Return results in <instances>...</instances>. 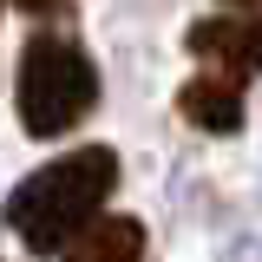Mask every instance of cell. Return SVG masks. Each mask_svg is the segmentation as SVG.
<instances>
[{
  "mask_svg": "<svg viewBox=\"0 0 262 262\" xmlns=\"http://www.w3.org/2000/svg\"><path fill=\"white\" fill-rule=\"evenodd\" d=\"M112 184H118V151H105V144L66 151V158L39 164L27 184L7 196V229H13L27 249L53 256V249L79 243V236L98 223Z\"/></svg>",
  "mask_w": 262,
  "mask_h": 262,
  "instance_id": "6da1fadb",
  "label": "cell"
},
{
  "mask_svg": "<svg viewBox=\"0 0 262 262\" xmlns=\"http://www.w3.org/2000/svg\"><path fill=\"white\" fill-rule=\"evenodd\" d=\"M13 98H20V125L33 138H66L98 105V72H92V59L72 39L39 33L27 53H20V92Z\"/></svg>",
  "mask_w": 262,
  "mask_h": 262,
  "instance_id": "7a4b0ae2",
  "label": "cell"
},
{
  "mask_svg": "<svg viewBox=\"0 0 262 262\" xmlns=\"http://www.w3.org/2000/svg\"><path fill=\"white\" fill-rule=\"evenodd\" d=\"M190 46L203 66H216L223 79H256L262 72V13H216V20H196Z\"/></svg>",
  "mask_w": 262,
  "mask_h": 262,
  "instance_id": "3957f363",
  "label": "cell"
},
{
  "mask_svg": "<svg viewBox=\"0 0 262 262\" xmlns=\"http://www.w3.org/2000/svg\"><path fill=\"white\" fill-rule=\"evenodd\" d=\"M177 112L190 125H203V131H243V92H236V79H223V72L190 79L177 92Z\"/></svg>",
  "mask_w": 262,
  "mask_h": 262,
  "instance_id": "277c9868",
  "label": "cell"
},
{
  "mask_svg": "<svg viewBox=\"0 0 262 262\" xmlns=\"http://www.w3.org/2000/svg\"><path fill=\"white\" fill-rule=\"evenodd\" d=\"M66 262H144V223L138 216H98L66 249Z\"/></svg>",
  "mask_w": 262,
  "mask_h": 262,
  "instance_id": "5b68a950",
  "label": "cell"
},
{
  "mask_svg": "<svg viewBox=\"0 0 262 262\" xmlns=\"http://www.w3.org/2000/svg\"><path fill=\"white\" fill-rule=\"evenodd\" d=\"M20 7H33V13H59L66 0H20Z\"/></svg>",
  "mask_w": 262,
  "mask_h": 262,
  "instance_id": "8992f818",
  "label": "cell"
},
{
  "mask_svg": "<svg viewBox=\"0 0 262 262\" xmlns=\"http://www.w3.org/2000/svg\"><path fill=\"white\" fill-rule=\"evenodd\" d=\"M256 7H262V0H229V13H256Z\"/></svg>",
  "mask_w": 262,
  "mask_h": 262,
  "instance_id": "52a82bcc",
  "label": "cell"
},
{
  "mask_svg": "<svg viewBox=\"0 0 262 262\" xmlns=\"http://www.w3.org/2000/svg\"><path fill=\"white\" fill-rule=\"evenodd\" d=\"M0 13H7V0H0Z\"/></svg>",
  "mask_w": 262,
  "mask_h": 262,
  "instance_id": "ba28073f",
  "label": "cell"
}]
</instances>
